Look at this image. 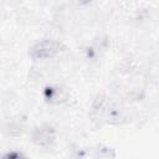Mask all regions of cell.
I'll list each match as a JSON object with an SVG mask.
<instances>
[{
  "instance_id": "cell-1",
  "label": "cell",
  "mask_w": 159,
  "mask_h": 159,
  "mask_svg": "<svg viewBox=\"0 0 159 159\" xmlns=\"http://www.w3.org/2000/svg\"><path fill=\"white\" fill-rule=\"evenodd\" d=\"M60 50V43L52 40H45L32 48V56L36 58H48L55 56Z\"/></svg>"
},
{
  "instance_id": "cell-2",
  "label": "cell",
  "mask_w": 159,
  "mask_h": 159,
  "mask_svg": "<svg viewBox=\"0 0 159 159\" xmlns=\"http://www.w3.org/2000/svg\"><path fill=\"white\" fill-rule=\"evenodd\" d=\"M65 89H62L61 87H55V88H50V99L51 101H56V102H60V101H63L65 97L61 96V92H63Z\"/></svg>"
}]
</instances>
